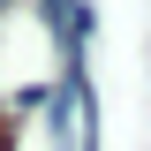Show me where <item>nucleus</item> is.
<instances>
[{
	"mask_svg": "<svg viewBox=\"0 0 151 151\" xmlns=\"http://www.w3.org/2000/svg\"><path fill=\"white\" fill-rule=\"evenodd\" d=\"M0 8H8V0H0Z\"/></svg>",
	"mask_w": 151,
	"mask_h": 151,
	"instance_id": "nucleus-1",
	"label": "nucleus"
}]
</instances>
